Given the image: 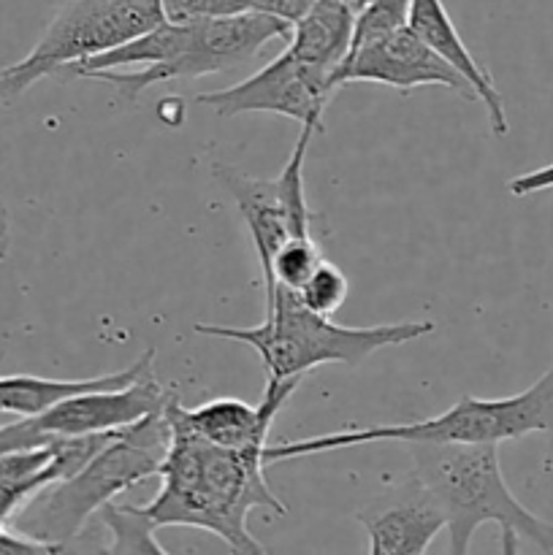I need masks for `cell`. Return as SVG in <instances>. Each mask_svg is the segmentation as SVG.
<instances>
[{"mask_svg": "<svg viewBox=\"0 0 553 555\" xmlns=\"http://www.w3.org/2000/svg\"><path fill=\"white\" fill-rule=\"evenodd\" d=\"M323 260V249L314 242L312 233L307 236H293L276 249L274 260H271V271L266 276V304H271L274 298L276 285L287 287V291H298V287L307 282V276L318 269V263Z\"/></svg>", "mask_w": 553, "mask_h": 555, "instance_id": "cell-17", "label": "cell"}, {"mask_svg": "<svg viewBox=\"0 0 553 555\" xmlns=\"http://www.w3.org/2000/svg\"><path fill=\"white\" fill-rule=\"evenodd\" d=\"M301 377L269 379L260 404L242 399H211L201 406H182L184 421L211 444L220 448H247L255 442H269L274 417L298 388Z\"/></svg>", "mask_w": 553, "mask_h": 555, "instance_id": "cell-13", "label": "cell"}, {"mask_svg": "<svg viewBox=\"0 0 553 555\" xmlns=\"http://www.w3.org/2000/svg\"><path fill=\"white\" fill-rule=\"evenodd\" d=\"M412 475L432 491L445 515L450 553L464 555L483 524H497L502 553H518L531 542L553 553V524L537 518L507 488L499 466V444L410 442Z\"/></svg>", "mask_w": 553, "mask_h": 555, "instance_id": "cell-3", "label": "cell"}, {"mask_svg": "<svg viewBox=\"0 0 553 555\" xmlns=\"http://www.w3.org/2000/svg\"><path fill=\"white\" fill-rule=\"evenodd\" d=\"M407 11H410V0H369L356 14L350 49L399 30L401 25H407Z\"/></svg>", "mask_w": 553, "mask_h": 555, "instance_id": "cell-19", "label": "cell"}, {"mask_svg": "<svg viewBox=\"0 0 553 555\" xmlns=\"http://www.w3.org/2000/svg\"><path fill=\"white\" fill-rule=\"evenodd\" d=\"M347 81H372V85L396 87L401 92L417 87H448L466 101H477L470 81L455 74L437 52H432L410 30V25H401L399 30L377 41L350 49L339 68V85Z\"/></svg>", "mask_w": 553, "mask_h": 555, "instance_id": "cell-10", "label": "cell"}, {"mask_svg": "<svg viewBox=\"0 0 553 555\" xmlns=\"http://www.w3.org/2000/svg\"><path fill=\"white\" fill-rule=\"evenodd\" d=\"M155 369V350H146L139 361L130 363L128 369L114 374H101L90 379H49L33 377V374H5L0 377V412L16 417H36L54 406L57 401L70 399L76 393L98 388H123V385L136 383L141 374Z\"/></svg>", "mask_w": 553, "mask_h": 555, "instance_id": "cell-15", "label": "cell"}, {"mask_svg": "<svg viewBox=\"0 0 553 555\" xmlns=\"http://www.w3.org/2000/svg\"><path fill=\"white\" fill-rule=\"evenodd\" d=\"M296 293L312 312L331 318V314H334L336 309H342V304L347 301L350 282H347L345 271H342L339 266H334L331 260L323 258L318 263V269L307 276V282H304Z\"/></svg>", "mask_w": 553, "mask_h": 555, "instance_id": "cell-18", "label": "cell"}, {"mask_svg": "<svg viewBox=\"0 0 553 555\" xmlns=\"http://www.w3.org/2000/svg\"><path fill=\"white\" fill-rule=\"evenodd\" d=\"M163 20V0H70L20 63L0 68V103L16 101L36 81L81 60L144 36Z\"/></svg>", "mask_w": 553, "mask_h": 555, "instance_id": "cell-7", "label": "cell"}, {"mask_svg": "<svg viewBox=\"0 0 553 555\" xmlns=\"http://www.w3.org/2000/svg\"><path fill=\"white\" fill-rule=\"evenodd\" d=\"M101 520L103 526H108L112 531V545L106 547V553H155L166 555V547L157 542L155 537V520L146 515L144 507H136V504H117L112 499L108 504L101 507Z\"/></svg>", "mask_w": 553, "mask_h": 555, "instance_id": "cell-16", "label": "cell"}, {"mask_svg": "<svg viewBox=\"0 0 553 555\" xmlns=\"http://www.w3.org/2000/svg\"><path fill=\"white\" fill-rule=\"evenodd\" d=\"M171 442L160 472V491L144 504L155 526H190L220 537L236 553H266L247 531L253 509L287 515L285 502L266 482V442L247 448L211 444L184 421L182 401L171 393L163 406Z\"/></svg>", "mask_w": 553, "mask_h": 555, "instance_id": "cell-1", "label": "cell"}, {"mask_svg": "<svg viewBox=\"0 0 553 555\" xmlns=\"http://www.w3.org/2000/svg\"><path fill=\"white\" fill-rule=\"evenodd\" d=\"M336 87V68L285 47V52L266 63L258 74L222 90L198 92L195 103L220 117L271 112L296 122H323V112Z\"/></svg>", "mask_w": 553, "mask_h": 555, "instance_id": "cell-9", "label": "cell"}, {"mask_svg": "<svg viewBox=\"0 0 553 555\" xmlns=\"http://www.w3.org/2000/svg\"><path fill=\"white\" fill-rule=\"evenodd\" d=\"M166 20H195V16H231L260 11V0H163Z\"/></svg>", "mask_w": 553, "mask_h": 555, "instance_id": "cell-20", "label": "cell"}, {"mask_svg": "<svg viewBox=\"0 0 553 555\" xmlns=\"http://www.w3.org/2000/svg\"><path fill=\"white\" fill-rule=\"evenodd\" d=\"M407 25H410V30L415 33L432 52H437L455 74H461L470 81V87L475 90V98L486 106L488 122H491L493 133L507 135L510 125L507 114H504L502 95H499L491 74H488V70L477 63L475 54L466 49L464 38L455 30L453 20H450L442 0H410Z\"/></svg>", "mask_w": 553, "mask_h": 555, "instance_id": "cell-14", "label": "cell"}, {"mask_svg": "<svg viewBox=\"0 0 553 555\" xmlns=\"http://www.w3.org/2000/svg\"><path fill=\"white\" fill-rule=\"evenodd\" d=\"M52 439L54 437H47L43 431H38L33 417H20V421L0 426V459L9 453H16V450L41 448V444L52 442Z\"/></svg>", "mask_w": 553, "mask_h": 555, "instance_id": "cell-21", "label": "cell"}, {"mask_svg": "<svg viewBox=\"0 0 553 555\" xmlns=\"http://www.w3.org/2000/svg\"><path fill=\"white\" fill-rule=\"evenodd\" d=\"M356 518L369 537V555H421L445 529L437 499L415 475L363 504Z\"/></svg>", "mask_w": 553, "mask_h": 555, "instance_id": "cell-12", "label": "cell"}, {"mask_svg": "<svg viewBox=\"0 0 553 555\" xmlns=\"http://www.w3.org/2000/svg\"><path fill=\"white\" fill-rule=\"evenodd\" d=\"M293 22L266 11L231 16L163 20L144 36L117 49L87 57L60 70L63 79L108 81L128 101L146 87L173 79H198L206 74L249 63L269 41H287Z\"/></svg>", "mask_w": 553, "mask_h": 555, "instance_id": "cell-2", "label": "cell"}, {"mask_svg": "<svg viewBox=\"0 0 553 555\" xmlns=\"http://www.w3.org/2000/svg\"><path fill=\"white\" fill-rule=\"evenodd\" d=\"M553 188V166L545 168H535L529 173H520V177L510 179L507 190L513 195H531V193H542V190Z\"/></svg>", "mask_w": 553, "mask_h": 555, "instance_id": "cell-23", "label": "cell"}, {"mask_svg": "<svg viewBox=\"0 0 553 555\" xmlns=\"http://www.w3.org/2000/svg\"><path fill=\"white\" fill-rule=\"evenodd\" d=\"M11 249V228H9V211H5L3 201H0V260L9 258Z\"/></svg>", "mask_w": 553, "mask_h": 555, "instance_id": "cell-24", "label": "cell"}, {"mask_svg": "<svg viewBox=\"0 0 553 555\" xmlns=\"http://www.w3.org/2000/svg\"><path fill=\"white\" fill-rule=\"evenodd\" d=\"M168 399L171 393L157 383L155 369H150L136 383L123 385V388H98L57 401L47 412L33 417V423L47 437L123 431L144 417L163 412Z\"/></svg>", "mask_w": 553, "mask_h": 555, "instance_id": "cell-11", "label": "cell"}, {"mask_svg": "<svg viewBox=\"0 0 553 555\" xmlns=\"http://www.w3.org/2000/svg\"><path fill=\"white\" fill-rule=\"evenodd\" d=\"M320 130H323V122H301V133L280 177L255 179L222 163L211 166V177L231 195L247 225L260 269H263V282L269 276L276 249L287 238L312 233V211L304 193V160H307L312 135Z\"/></svg>", "mask_w": 553, "mask_h": 555, "instance_id": "cell-8", "label": "cell"}, {"mask_svg": "<svg viewBox=\"0 0 553 555\" xmlns=\"http://www.w3.org/2000/svg\"><path fill=\"white\" fill-rule=\"evenodd\" d=\"M347 3H350V9H352V11H356V14H358V11H361V9H363V5H366V3H369V0H347Z\"/></svg>", "mask_w": 553, "mask_h": 555, "instance_id": "cell-25", "label": "cell"}, {"mask_svg": "<svg viewBox=\"0 0 553 555\" xmlns=\"http://www.w3.org/2000/svg\"><path fill=\"white\" fill-rule=\"evenodd\" d=\"M168 442L171 428L163 412L123 428L81 469L33 493L11 518V526L65 551L103 504L157 477Z\"/></svg>", "mask_w": 553, "mask_h": 555, "instance_id": "cell-5", "label": "cell"}, {"mask_svg": "<svg viewBox=\"0 0 553 555\" xmlns=\"http://www.w3.org/2000/svg\"><path fill=\"white\" fill-rule=\"evenodd\" d=\"M3 553H11V555H22V553H63L57 545H49V542L43 540H36V537L25 534V531H20L16 526L5 524L0 526V555Z\"/></svg>", "mask_w": 553, "mask_h": 555, "instance_id": "cell-22", "label": "cell"}, {"mask_svg": "<svg viewBox=\"0 0 553 555\" xmlns=\"http://www.w3.org/2000/svg\"><path fill=\"white\" fill-rule=\"evenodd\" d=\"M434 331L432 320H407V323L380 325H336L325 314L312 312L296 291L276 285L274 298L266 304V318L253 328L233 325H195V334L231 339L253 347L263 361L269 379L304 377L307 372L329 363L358 366L383 347L423 339Z\"/></svg>", "mask_w": 553, "mask_h": 555, "instance_id": "cell-4", "label": "cell"}, {"mask_svg": "<svg viewBox=\"0 0 553 555\" xmlns=\"http://www.w3.org/2000/svg\"><path fill=\"white\" fill-rule=\"evenodd\" d=\"M553 431V366L520 393L507 399H475L461 396L442 415L396 426L345 428L323 437L269 444L266 464L331 453L369 442H432V444H502L529 434Z\"/></svg>", "mask_w": 553, "mask_h": 555, "instance_id": "cell-6", "label": "cell"}]
</instances>
